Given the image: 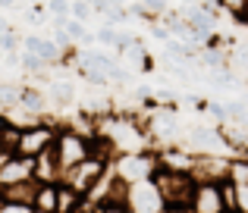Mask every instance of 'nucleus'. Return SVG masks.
<instances>
[{"instance_id":"obj_4","label":"nucleus","mask_w":248,"mask_h":213,"mask_svg":"<svg viewBox=\"0 0 248 213\" xmlns=\"http://www.w3.org/2000/svg\"><path fill=\"white\" fill-rule=\"evenodd\" d=\"M113 166V157H107V154H91L88 160H82L79 166H73V170L66 172V176L60 179V182H66L69 188L76 191V195H88L91 188L97 185V179L104 176V172Z\"/></svg>"},{"instance_id":"obj_21","label":"nucleus","mask_w":248,"mask_h":213,"mask_svg":"<svg viewBox=\"0 0 248 213\" xmlns=\"http://www.w3.org/2000/svg\"><path fill=\"white\" fill-rule=\"evenodd\" d=\"M19 104V85H13V82H0V107L10 110Z\"/></svg>"},{"instance_id":"obj_30","label":"nucleus","mask_w":248,"mask_h":213,"mask_svg":"<svg viewBox=\"0 0 248 213\" xmlns=\"http://www.w3.org/2000/svg\"><path fill=\"white\" fill-rule=\"evenodd\" d=\"M113 10H116V6L110 3V0H91V13H94V16H104V19H107Z\"/></svg>"},{"instance_id":"obj_1","label":"nucleus","mask_w":248,"mask_h":213,"mask_svg":"<svg viewBox=\"0 0 248 213\" xmlns=\"http://www.w3.org/2000/svg\"><path fill=\"white\" fill-rule=\"evenodd\" d=\"M94 132L113 147V154H139L148 151L151 135L135 116L129 113H94Z\"/></svg>"},{"instance_id":"obj_6","label":"nucleus","mask_w":248,"mask_h":213,"mask_svg":"<svg viewBox=\"0 0 248 213\" xmlns=\"http://www.w3.org/2000/svg\"><path fill=\"white\" fill-rule=\"evenodd\" d=\"M126 207L132 213H164L167 201L160 195L157 182L154 179H145V182H132L126 191Z\"/></svg>"},{"instance_id":"obj_29","label":"nucleus","mask_w":248,"mask_h":213,"mask_svg":"<svg viewBox=\"0 0 248 213\" xmlns=\"http://www.w3.org/2000/svg\"><path fill=\"white\" fill-rule=\"evenodd\" d=\"M151 38H154V41H160V44H167L170 38H173V31H170L167 25L157 19V22H151Z\"/></svg>"},{"instance_id":"obj_22","label":"nucleus","mask_w":248,"mask_h":213,"mask_svg":"<svg viewBox=\"0 0 248 213\" xmlns=\"http://www.w3.org/2000/svg\"><path fill=\"white\" fill-rule=\"evenodd\" d=\"M230 179L236 185H248V160H230Z\"/></svg>"},{"instance_id":"obj_18","label":"nucleus","mask_w":248,"mask_h":213,"mask_svg":"<svg viewBox=\"0 0 248 213\" xmlns=\"http://www.w3.org/2000/svg\"><path fill=\"white\" fill-rule=\"evenodd\" d=\"M220 10L230 13L232 19H239V22H248V0H217Z\"/></svg>"},{"instance_id":"obj_33","label":"nucleus","mask_w":248,"mask_h":213,"mask_svg":"<svg viewBox=\"0 0 248 213\" xmlns=\"http://www.w3.org/2000/svg\"><path fill=\"white\" fill-rule=\"evenodd\" d=\"M94 213H132L129 207H101V210H94Z\"/></svg>"},{"instance_id":"obj_3","label":"nucleus","mask_w":248,"mask_h":213,"mask_svg":"<svg viewBox=\"0 0 248 213\" xmlns=\"http://www.w3.org/2000/svg\"><path fill=\"white\" fill-rule=\"evenodd\" d=\"M154 182H157V188H160V195H164L170 210L192 207L195 188H198V179H195L192 172H176V170H167V166H157Z\"/></svg>"},{"instance_id":"obj_10","label":"nucleus","mask_w":248,"mask_h":213,"mask_svg":"<svg viewBox=\"0 0 248 213\" xmlns=\"http://www.w3.org/2000/svg\"><path fill=\"white\" fill-rule=\"evenodd\" d=\"M192 213H226L220 182H198L192 198Z\"/></svg>"},{"instance_id":"obj_31","label":"nucleus","mask_w":248,"mask_h":213,"mask_svg":"<svg viewBox=\"0 0 248 213\" xmlns=\"http://www.w3.org/2000/svg\"><path fill=\"white\" fill-rule=\"evenodd\" d=\"M236 201H239L236 213H248V185H236Z\"/></svg>"},{"instance_id":"obj_17","label":"nucleus","mask_w":248,"mask_h":213,"mask_svg":"<svg viewBox=\"0 0 248 213\" xmlns=\"http://www.w3.org/2000/svg\"><path fill=\"white\" fill-rule=\"evenodd\" d=\"M19 138H22V128H19V126H13V122H6V126L0 128V144H3L10 154H16Z\"/></svg>"},{"instance_id":"obj_23","label":"nucleus","mask_w":248,"mask_h":213,"mask_svg":"<svg viewBox=\"0 0 248 213\" xmlns=\"http://www.w3.org/2000/svg\"><path fill=\"white\" fill-rule=\"evenodd\" d=\"M94 38L104 44V47H116V41H120V31H116V25H107V22H104L101 28H97Z\"/></svg>"},{"instance_id":"obj_8","label":"nucleus","mask_w":248,"mask_h":213,"mask_svg":"<svg viewBox=\"0 0 248 213\" xmlns=\"http://www.w3.org/2000/svg\"><path fill=\"white\" fill-rule=\"evenodd\" d=\"M35 179V157L25 154H10L0 166V185H16V182H31Z\"/></svg>"},{"instance_id":"obj_24","label":"nucleus","mask_w":248,"mask_h":213,"mask_svg":"<svg viewBox=\"0 0 248 213\" xmlns=\"http://www.w3.org/2000/svg\"><path fill=\"white\" fill-rule=\"evenodd\" d=\"M69 13H73V19H82V22H88L94 13H91V0H69Z\"/></svg>"},{"instance_id":"obj_40","label":"nucleus","mask_w":248,"mask_h":213,"mask_svg":"<svg viewBox=\"0 0 248 213\" xmlns=\"http://www.w3.org/2000/svg\"><path fill=\"white\" fill-rule=\"evenodd\" d=\"M245 85H248V79H245Z\"/></svg>"},{"instance_id":"obj_35","label":"nucleus","mask_w":248,"mask_h":213,"mask_svg":"<svg viewBox=\"0 0 248 213\" xmlns=\"http://www.w3.org/2000/svg\"><path fill=\"white\" fill-rule=\"evenodd\" d=\"M6 157H10V151H6V147L0 144V166H3V160H6Z\"/></svg>"},{"instance_id":"obj_14","label":"nucleus","mask_w":248,"mask_h":213,"mask_svg":"<svg viewBox=\"0 0 248 213\" xmlns=\"http://www.w3.org/2000/svg\"><path fill=\"white\" fill-rule=\"evenodd\" d=\"M57 198H60V182H38L35 210H44V213H57Z\"/></svg>"},{"instance_id":"obj_5","label":"nucleus","mask_w":248,"mask_h":213,"mask_svg":"<svg viewBox=\"0 0 248 213\" xmlns=\"http://www.w3.org/2000/svg\"><path fill=\"white\" fill-rule=\"evenodd\" d=\"M160 160L154 151H139V154H116L113 157V172L123 179L126 185L132 182H145V179H154Z\"/></svg>"},{"instance_id":"obj_12","label":"nucleus","mask_w":248,"mask_h":213,"mask_svg":"<svg viewBox=\"0 0 248 213\" xmlns=\"http://www.w3.org/2000/svg\"><path fill=\"white\" fill-rule=\"evenodd\" d=\"M47 94L41 91V88H31V85H19V107H25L29 113H35V116H44L47 119Z\"/></svg>"},{"instance_id":"obj_26","label":"nucleus","mask_w":248,"mask_h":213,"mask_svg":"<svg viewBox=\"0 0 248 213\" xmlns=\"http://www.w3.org/2000/svg\"><path fill=\"white\" fill-rule=\"evenodd\" d=\"M141 3L148 6V13H151L154 19H160L164 13H170V0H141Z\"/></svg>"},{"instance_id":"obj_13","label":"nucleus","mask_w":248,"mask_h":213,"mask_svg":"<svg viewBox=\"0 0 248 213\" xmlns=\"http://www.w3.org/2000/svg\"><path fill=\"white\" fill-rule=\"evenodd\" d=\"M47 100L54 107H60V110L73 107L76 104V85L73 82H50L47 85Z\"/></svg>"},{"instance_id":"obj_38","label":"nucleus","mask_w":248,"mask_h":213,"mask_svg":"<svg viewBox=\"0 0 248 213\" xmlns=\"http://www.w3.org/2000/svg\"><path fill=\"white\" fill-rule=\"evenodd\" d=\"M31 213H44V210H31Z\"/></svg>"},{"instance_id":"obj_39","label":"nucleus","mask_w":248,"mask_h":213,"mask_svg":"<svg viewBox=\"0 0 248 213\" xmlns=\"http://www.w3.org/2000/svg\"><path fill=\"white\" fill-rule=\"evenodd\" d=\"M245 104H248V94H245Z\"/></svg>"},{"instance_id":"obj_20","label":"nucleus","mask_w":248,"mask_h":213,"mask_svg":"<svg viewBox=\"0 0 248 213\" xmlns=\"http://www.w3.org/2000/svg\"><path fill=\"white\" fill-rule=\"evenodd\" d=\"M25 22H29V25H35V28L47 25V22H50V13H47V6H41V3H31V6H29V13H25Z\"/></svg>"},{"instance_id":"obj_37","label":"nucleus","mask_w":248,"mask_h":213,"mask_svg":"<svg viewBox=\"0 0 248 213\" xmlns=\"http://www.w3.org/2000/svg\"><path fill=\"white\" fill-rule=\"evenodd\" d=\"M0 201H3V185H0Z\"/></svg>"},{"instance_id":"obj_32","label":"nucleus","mask_w":248,"mask_h":213,"mask_svg":"<svg viewBox=\"0 0 248 213\" xmlns=\"http://www.w3.org/2000/svg\"><path fill=\"white\" fill-rule=\"evenodd\" d=\"M3 66L6 69H19L22 63H19V54H3Z\"/></svg>"},{"instance_id":"obj_25","label":"nucleus","mask_w":248,"mask_h":213,"mask_svg":"<svg viewBox=\"0 0 248 213\" xmlns=\"http://www.w3.org/2000/svg\"><path fill=\"white\" fill-rule=\"evenodd\" d=\"M47 13H50V19H69L73 13H69V0H47Z\"/></svg>"},{"instance_id":"obj_7","label":"nucleus","mask_w":248,"mask_h":213,"mask_svg":"<svg viewBox=\"0 0 248 213\" xmlns=\"http://www.w3.org/2000/svg\"><path fill=\"white\" fill-rule=\"evenodd\" d=\"M57 135H60V126H54V122H47V119L35 122V126H25V128H22V138H19L16 154H25V157H38L41 151L54 147Z\"/></svg>"},{"instance_id":"obj_36","label":"nucleus","mask_w":248,"mask_h":213,"mask_svg":"<svg viewBox=\"0 0 248 213\" xmlns=\"http://www.w3.org/2000/svg\"><path fill=\"white\" fill-rule=\"evenodd\" d=\"M113 6H129V0H110Z\"/></svg>"},{"instance_id":"obj_2","label":"nucleus","mask_w":248,"mask_h":213,"mask_svg":"<svg viewBox=\"0 0 248 213\" xmlns=\"http://www.w3.org/2000/svg\"><path fill=\"white\" fill-rule=\"evenodd\" d=\"M54 154H57V166H60V179H63L73 166H79L82 160H88L94 154V132H85L79 126L60 128V135L54 141Z\"/></svg>"},{"instance_id":"obj_9","label":"nucleus","mask_w":248,"mask_h":213,"mask_svg":"<svg viewBox=\"0 0 248 213\" xmlns=\"http://www.w3.org/2000/svg\"><path fill=\"white\" fill-rule=\"evenodd\" d=\"M148 135H154L157 141H176L182 138V122L176 116V110H167V107H154V116H151V128ZM151 138V141H154Z\"/></svg>"},{"instance_id":"obj_34","label":"nucleus","mask_w":248,"mask_h":213,"mask_svg":"<svg viewBox=\"0 0 248 213\" xmlns=\"http://www.w3.org/2000/svg\"><path fill=\"white\" fill-rule=\"evenodd\" d=\"M13 6H19V0H0V10H13Z\"/></svg>"},{"instance_id":"obj_11","label":"nucleus","mask_w":248,"mask_h":213,"mask_svg":"<svg viewBox=\"0 0 248 213\" xmlns=\"http://www.w3.org/2000/svg\"><path fill=\"white\" fill-rule=\"evenodd\" d=\"M35 182H60V166H57L54 147H47L35 157Z\"/></svg>"},{"instance_id":"obj_15","label":"nucleus","mask_w":248,"mask_h":213,"mask_svg":"<svg viewBox=\"0 0 248 213\" xmlns=\"http://www.w3.org/2000/svg\"><path fill=\"white\" fill-rule=\"evenodd\" d=\"M35 195H38V182H16V185H6L3 198L6 201H19V204H31L35 207Z\"/></svg>"},{"instance_id":"obj_28","label":"nucleus","mask_w":248,"mask_h":213,"mask_svg":"<svg viewBox=\"0 0 248 213\" xmlns=\"http://www.w3.org/2000/svg\"><path fill=\"white\" fill-rule=\"evenodd\" d=\"M207 113L214 116L217 122H230V113H226V104H220V100H207Z\"/></svg>"},{"instance_id":"obj_16","label":"nucleus","mask_w":248,"mask_h":213,"mask_svg":"<svg viewBox=\"0 0 248 213\" xmlns=\"http://www.w3.org/2000/svg\"><path fill=\"white\" fill-rule=\"evenodd\" d=\"M19 63H22V69H25V72H29V75H44V72H47V63H44L41 60V57H38L35 54V50H19Z\"/></svg>"},{"instance_id":"obj_19","label":"nucleus","mask_w":248,"mask_h":213,"mask_svg":"<svg viewBox=\"0 0 248 213\" xmlns=\"http://www.w3.org/2000/svg\"><path fill=\"white\" fill-rule=\"evenodd\" d=\"M0 50H3V54H19V50H22V35L6 28L3 35H0Z\"/></svg>"},{"instance_id":"obj_27","label":"nucleus","mask_w":248,"mask_h":213,"mask_svg":"<svg viewBox=\"0 0 248 213\" xmlns=\"http://www.w3.org/2000/svg\"><path fill=\"white\" fill-rule=\"evenodd\" d=\"M35 207H31V204H19V201H0V213H31Z\"/></svg>"}]
</instances>
